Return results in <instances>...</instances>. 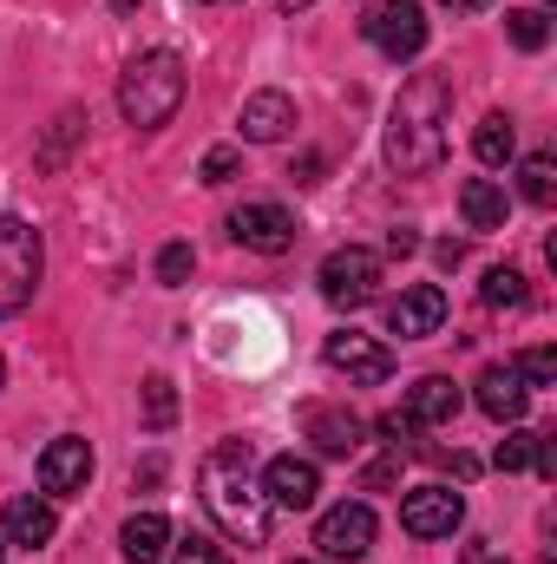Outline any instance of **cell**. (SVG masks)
<instances>
[{"mask_svg":"<svg viewBox=\"0 0 557 564\" xmlns=\"http://www.w3.org/2000/svg\"><path fill=\"white\" fill-rule=\"evenodd\" d=\"M197 499H204V512L217 519V532H223L230 545H243V552L270 545L276 506H270V492H263V479H256L250 440H217V446L204 453V466H197Z\"/></svg>","mask_w":557,"mask_h":564,"instance_id":"1","label":"cell"},{"mask_svg":"<svg viewBox=\"0 0 557 564\" xmlns=\"http://www.w3.org/2000/svg\"><path fill=\"white\" fill-rule=\"evenodd\" d=\"M446 126H452V79L446 73H407L387 126H381V158L394 177H426L446 164Z\"/></svg>","mask_w":557,"mask_h":564,"instance_id":"2","label":"cell"},{"mask_svg":"<svg viewBox=\"0 0 557 564\" xmlns=\"http://www.w3.org/2000/svg\"><path fill=\"white\" fill-rule=\"evenodd\" d=\"M184 93H190L184 59H177L171 46H151V53H139V59L119 73V119H125L132 132H164V126L177 119Z\"/></svg>","mask_w":557,"mask_h":564,"instance_id":"3","label":"cell"},{"mask_svg":"<svg viewBox=\"0 0 557 564\" xmlns=\"http://www.w3.org/2000/svg\"><path fill=\"white\" fill-rule=\"evenodd\" d=\"M40 282H46V237L26 217L0 210V315H20L40 295Z\"/></svg>","mask_w":557,"mask_h":564,"instance_id":"4","label":"cell"},{"mask_svg":"<svg viewBox=\"0 0 557 564\" xmlns=\"http://www.w3.org/2000/svg\"><path fill=\"white\" fill-rule=\"evenodd\" d=\"M381 276H387V263H381V250H368V243H341V250H328L321 257V302L328 308H368L374 295H381Z\"/></svg>","mask_w":557,"mask_h":564,"instance_id":"5","label":"cell"},{"mask_svg":"<svg viewBox=\"0 0 557 564\" xmlns=\"http://www.w3.org/2000/svg\"><path fill=\"white\" fill-rule=\"evenodd\" d=\"M361 40H368L374 53H387L394 66H401V59H419V53H426V7H419V0H374V7L361 13Z\"/></svg>","mask_w":557,"mask_h":564,"instance_id":"6","label":"cell"},{"mask_svg":"<svg viewBox=\"0 0 557 564\" xmlns=\"http://www.w3.org/2000/svg\"><path fill=\"white\" fill-rule=\"evenodd\" d=\"M374 532H381L374 506H368V499H341V506H328V512L315 519V552L328 564H354V558L374 552Z\"/></svg>","mask_w":557,"mask_h":564,"instance_id":"7","label":"cell"},{"mask_svg":"<svg viewBox=\"0 0 557 564\" xmlns=\"http://www.w3.org/2000/svg\"><path fill=\"white\" fill-rule=\"evenodd\" d=\"M321 361H328V375H341L348 388H387V375H394L387 341H374V335H361V328H335V335L321 341Z\"/></svg>","mask_w":557,"mask_h":564,"instance_id":"8","label":"cell"},{"mask_svg":"<svg viewBox=\"0 0 557 564\" xmlns=\"http://www.w3.org/2000/svg\"><path fill=\"white\" fill-rule=\"evenodd\" d=\"M459 525H466V499H459L446 479L414 486V492L401 499V532H414V539H452Z\"/></svg>","mask_w":557,"mask_h":564,"instance_id":"9","label":"cell"},{"mask_svg":"<svg viewBox=\"0 0 557 564\" xmlns=\"http://www.w3.org/2000/svg\"><path fill=\"white\" fill-rule=\"evenodd\" d=\"M86 486H92V440H79V433L46 440V453H40V492L46 499H79Z\"/></svg>","mask_w":557,"mask_h":564,"instance_id":"10","label":"cell"},{"mask_svg":"<svg viewBox=\"0 0 557 564\" xmlns=\"http://www.w3.org/2000/svg\"><path fill=\"white\" fill-rule=\"evenodd\" d=\"M230 237L243 243V250H256V257H288L295 250V217L282 210V204H237L230 210Z\"/></svg>","mask_w":557,"mask_h":564,"instance_id":"11","label":"cell"},{"mask_svg":"<svg viewBox=\"0 0 557 564\" xmlns=\"http://www.w3.org/2000/svg\"><path fill=\"white\" fill-rule=\"evenodd\" d=\"M302 433L315 440L321 459H354V453L368 446V421H361L354 408H328V401H308V408H302Z\"/></svg>","mask_w":557,"mask_h":564,"instance_id":"12","label":"cell"},{"mask_svg":"<svg viewBox=\"0 0 557 564\" xmlns=\"http://www.w3.org/2000/svg\"><path fill=\"white\" fill-rule=\"evenodd\" d=\"M439 322H446V289H439V282H407V289L387 302V335H401V341L439 335Z\"/></svg>","mask_w":557,"mask_h":564,"instance_id":"13","label":"cell"},{"mask_svg":"<svg viewBox=\"0 0 557 564\" xmlns=\"http://www.w3.org/2000/svg\"><path fill=\"white\" fill-rule=\"evenodd\" d=\"M263 492H270L276 512H308V506L321 499V466L302 459V453H276V459L263 466Z\"/></svg>","mask_w":557,"mask_h":564,"instance_id":"14","label":"cell"},{"mask_svg":"<svg viewBox=\"0 0 557 564\" xmlns=\"http://www.w3.org/2000/svg\"><path fill=\"white\" fill-rule=\"evenodd\" d=\"M53 532H59V512H53L46 492H20V499H7V512H0V539H7V545H20V552H46Z\"/></svg>","mask_w":557,"mask_h":564,"instance_id":"15","label":"cell"},{"mask_svg":"<svg viewBox=\"0 0 557 564\" xmlns=\"http://www.w3.org/2000/svg\"><path fill=\"white\" fill-rule=\"evenodd\" d=\"M472 388H479V394H472V401H479V414H485V421H499V426H518V421H525V408H532V388H525V375H518L512 361H492Z\"/></svg>","mask_w":557,"mask_h":564,"instance_id":"16","label":"cell"},{"mask_svg":"<svg viewBox=\"0 0 557 564\" xmlns=\"http://www.w3.org/2000/svg\"><path fill=\"white\" fill-rule=\"evenodd\" d=\"M237 126H243V139H250V144H282L295 126H302V112H295V99H288L282 86H263V93H250V99H243Z\"/></svg>","mask_w":557,"mask_h":564,"instance_id":"17","label":"cell"},{"mask_svg":"<svg viewBox=\"0 0 557 564\" xmlns=\"http://www.w3.org/2000/svg\"><path fill=\"white\" fill-rule=\"evenodd\" d=\"M459 401H466V394H459L452 375H419L414 388H407V408H401V414H407L414 426H452Z\"/></svg>","mask_w":557,"mask_h":564,"instance_id":"18","label":"cell"},{"mask_svg":"<svg viewBox=\"0 0 557 564\" xmlns=\"http://www.w3.org/2000/svg\"><path fill=\"white\" fill-rule=\"evenodd\" d=\"M459 217H466V230H479V237L505 230V217H512L505 184H492V177H466V184H459Z\"/></svg>","mask_w":557,"mask_h":564,"instance_id":"19","label":"cell"},{"mask_svg":"<svg viewBox=\"0 0 557 564\" xmlns=\"http://www.w3.org/2000/svg\"><path fill=\"white\" fill-rule=\"evenodd\" d=\"M171 539H177V532H171L164 512H132V519L119 525V552H125L132 564H157L164 552H171Z\"/></svg>","mask_w":557,"mask_h":564,"instance_id":"20","label":"cell"},{"mask_svg":"<svg viewBox=\"0 0 557 564\" xmlns=\"http://www.w3.org/2000/svg\"><path fill=\"white\" fill-rule=\"evenodd\" d=\"M472 151H479V164H485V171L512 164V158H518V126H512L505 112H485V119H479V132H472Z\"/></svg>","mask_w":557,"mask_h":564,"instance_id":"21","label":"cell"},{"mask_svg":"<svg viewBox=\"0 0 557 564\" xmlns=\"http://www.w3.org/2000/svg\"><path fill=\"white\" fill-rule=\"evenodd\" d=\"M86 126H92V119H86L79 106H66V112L53 119V132L40 139V151H33V164H40V171H59V164H66V151H73V144L86 139Z\"/></svg>","mask_w":557,"mask_h":564,"instance_id":"22","label":"cell"},{"mask_svg":"<svg viewBox=\"0 0 557 564\" xmlns=\"http://www.w3.org/2000/svg\"><path fill=\"white\" fill-rule=\"evenodd\" d=\"M518 191H525V204L551 210V204H557V158H551V151H532V158L518 164Z\"/></svg>","mask_w":557,"mask_h":564,"instance_id":"23","label":"cell"},{"mask_svg":"<svg viewBox=\"0 0 557 564\" xmlns=\"http://www.w3.org/2000/svg\"><path fill=\"white\" fill-rule=\"evenodd\" d=\"M505 33H512L518 53H545V46H551V13H545V7H512V13H505Z\"/></svg>","mask_w":557,"mask_h":564,"instance_id":"24","label":"cell"},{"mask_svg":"<svg viewBox=\"0 0 557 564\" xmlns=\"http://www.w3.org/2000/svg\"><path fill=\"white\" fill-rule=\"evenodd\" d=\"M479 302H485V308H525V302H532V289H525V270H512V263L485 270V282H479Z\"/></svg>","mask_w":557,"mask_h":564,"instance_id":"25","label":"cell"},{"mask_svg":"<svg viewBox=\"0 0 557 564\" xmlns=\"http://www.w3.org/2000/svg\"><path fill=\"white\" fill-rule=\"evenodd\" d=\"M139 401H144V426L151 433H171L177 426V388H171V375H144Z\"/></svg>","mask_w":557,"mask_h":564,"instance_id":"26","label":"cell"},{"mask_svg":"<svg viewBox=\"0 0 557 564\" xmlns=\"http://www.w3.org/2000/svg\"><path fill=\"white\" fill-rule=\"evenodd\" d=\"M492 466H499V473H525V466H538V433H525V426H512V433L499 440V453H492Z\"/></svg>","mask_w":557,"mask_h":564,"instance_id":"27","label":"cell"},{"mask_svg":"<svg viewBox=\"0 0 557 564\" xmlns=\"http://www.w3.org/2000/svg\"><path fill=\"white\" fill-rule=\"evenodd\" d=\"M171 564H230V552L210 539V532H184V539H171Z\"/></svg>","mask_w":557,"mask_h":564,"instance_id":"28","label":"cell"},{"mask_svg":"<svg viewBox=\"0 0 557 564\" xmlns=\"http://www.w3.org/2000/svg\"><path fill=\"white\" fill-rule=\"evenodd\" d=\"M190 270H197V250H190V243H164V250H157V282H164V289H184Z\"/></svg>","mask_w":557,"mask_h":564,"instance_id":"29","label":"cell"},{"mask_svg":"<svg viewBox=\"0 0 557 564\" xmlns=\"http://www.w3.org/2000/svg\"><path fill=\"white\" fill-rule=\"evenodd\" d=\"M237 171H243V144H210V151H204V164H197V177H204V184H230Z\"/></svg>","mask_w":557,"mask_h":564,"instance_id":"30","label":"cell"},{"mask_svg":"<svg viewBox=\"0 0 557 564\" xmlns=\"http://www.w3.org/2000/svg\"><path fill=\"white\" fill-rule=\"evenodd\" d=\"M512 368L525 375V388H551V381H557V348H525Z\"/></svg>","mask_w":557,"mask_h":564,"instance_id":"31","label":"cell"},{"mask_svg":"<svg viewBox=\"0 0 557 564\" xmlns=\"http://www.w3.org/2000/svg\"><path fill=\"white\" fill-rule=\"evenodd\" d=\"M374 433H381V440H387L394 453H414V446H419V426L407 421L401 408H394V414H381V421H374Z\"/></svg>","mask_w":557,"mask_h":564,"instance_id":"32","label":"cell"},{"mask_svg":"<svg viewBox=\"0 0 557 564\" xmlns=\"http://www.w3.org/2000/svg\"><path fill=\"white\" fill-rule=\"evenodd\" d=\"M401 459H407V453H394V446H387L381 459H368V466H361V486H368V492H387V486L401 479Z\"/></svg>","mask_w":557,"mask_h":564,"instance_id":"33","label":"cell"},{"mask_svg":"<svg viewBox=\"0 0 557 564\" xmlns=\"http://www.w3.org/2000/svg\"><path fill=\"white\" fill-rule=\"evenodd\" d=\"M419 453H426L439 473H452V479H472V473H479V459H472V453H459V446H452V453H446V446H419Z\"/></svg>","mask_w":557,"mask_h":564,"instance_id":"34","label":"cell"},{"mask_svg":"<svg viewBox=\"0 0 557 564\" xmlns=\"http://www.w3.org/2000/svg\"><path fill=\"white\" fill-rule=\"evenodd\" d=\"M157 479H164V453H151V459H144L139 473H132V486H144V492H151Z\"/></svg>","mask_w":557,"mask_h":564,"instance_id":"35","label":"cell"},{"mask_svg":"<svg viewBox=\"0 0 557 564\" xmlns=\"http://www.w3.org/2000/svg\"><path fill=\"white\" fill-rule=\"evenodd\" d=\"M433 257H439V270H459V263H466V243H452V237H446Z\"/></svg>","mask_w":557,"mask_h":564,"instance_id":"36","label":"cell"},{"mask_svg":"<svg viewBox=\"0 0 557 564\" xmlns=\"http://www.w3.org/2000/svg\"><path fill=\"white\" fill-rule=\"evenodd\" d=\"M414 250H419L414 230H394V237H387V257H414Z\"/></svg>","mask_w":557,"mask_h":564,"instance_id":"37","label":"cell"},{"mask_svg":"<svg viewBox=\"0 0 557 564\" xmlns=\"http://www.w3.org/2000/svg\"><path fill=\"white\" fill-rule=\"evenodd\" d=\"M439 7H452V13H472V7H485V0H439Z\"/></svg>","mask_w":557,"mask_h":564,"instance_id":"38","label":"cell"},{"mask_svg":"<svg viewBox=\"0 0 557 564\" xmlns=\"http://www.w3.org/2000/svg\"><path fill=\"white\" fill-rule=\"evenodd\" d=\"M106 7H112V13H139L144 0H106Z\"/></svg>","mask_w":557,"mask_h":564,"instance_id":"39","label":"cell"},{"mask_svg":"<svg viewBox=\"0 0 557 564\" xmlns=\"http://www.w3.org/2000/svg\"><path fill=\"white\" fill-rule=\"evenodd\" d=\"M302 7H315V0H282V13H302Z\"/></svg>","mask_w":557,"mask_h":564,"instance_id":"40","label":"cell"},{"mask_svg":"<svg viewBox=\"0 0 557 564\" xmlns=\"http://www.w3.org/2000/svg\"><path fill=\"white\" fill-rule=\"evenodd\" d=\"M197 7H230V0H197Z\"/></svg>","mask_w":557,"mask_h":564,"instance_id":"41","label":"cell"},{"mask_svg":"<svg viewBox=\"0 0 557 564\" xmlns=\"http://www.w3.org/2000/svg\"><path fill=\"white\" fill-rule=\"evenodd\" d=\"M0 564H7V539H0Z\"/></svg>","mask_w":557,"mask_h":564,"instance_id":"42","label":"cell"},{"mask_svg":"<svg viewBox=\"0 0 557 564\" xmlns=\"http://www.w3.org/2000/svg\"><path fill=\"white\" fill-rule=\"evenodd\" d=\"M0 381H7V361H0Z\"/></svg>","mask_w":557,"mask_h":564,"instance_id":"43","label":"cell"},{"mask_svg":"<svg viewBox=\"0 0 557 564\" xmlns=\"http://www.w3.org/2000/svg\"><path fill=\"white\" fill-rule=\"evenodd\" d=\"M295 564H308V558H295Z\"/></svg>","mask_w":557,"mask_h":564,"instance_id":"44","label":"cell"}]
</instances>
